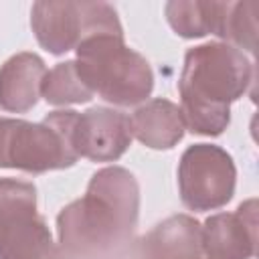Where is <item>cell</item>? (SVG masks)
I'll return each mask as SVG.
<instances>
[{
    "label": "cell",
    "instance_id": "9",
    "mask_svg": "<svg viewBox=\"0 0 259 259\" xmlns=\"http://www.w3.org/2000/svg\"><path fill=\"white\" fill-rule=\"evenodd\" d=\"M204 249L212 259H253L257 247V200L249 198L235 212L210 214L202 225Z\"/></svg>",
    "mask_w": 259,
    "mask_h": 259
},
{
    "label": "cell",
    "instance_id": "6",
    "mask_svg": "<svg viewBox=\"0 0 259 259\" xmlns=\"http://www.w3.org/2000/svg\"><path fill=\"white\" fill-rule=\"evenodd\" d=\"M0 259H61L32 182L0 178Z\"/></svg>",
    "mask_w": 259,
    "mask_h": 259
},
{
    "label": "cell",
    "instance_id": "4",
    "mask_svg": "<svg viewBox=\"0 0 259 259\" xmlns=\"http://www.w3.org/2000/svg\"><path fill=\"white\" fill-rule=\"evenodd\" d=\"M77 67L91 87L107 103L130 107L148 101L154 89L150 63L123 42V34H97L75 49Z\"/></svg>",
    "mask_w": 259,
    "mask_h": 259
},
{
    "label": "cell",
    "instance_id": "7",
    "mask_svg": "<svg viewBox=\"0 0 259 259\" xmlns=\"http://www.w3.org/2000/svg\"><path fill=\"white\" fill-rule=\"evenodd\" d=\"M237 184V168L227 150L214 144H192L178 162V190L186 208L196 212L225 206Z\"/></svg>",
    "mask_w": 259,
    "mask_h": 259
},
{
    "label": "cell",
    "instance_id": "5",
    "mask_svg": "<svg viewBox=\"0 0 259 259\" xmlns=\"http://www.w3.org/2000/svg\"><path fill=\"white\" fill-rule=\"evenodd\" d=\"M30 26L38 45L51 55H65L97 34H123L117 12L107 2H53L32 4Z\"/></svg>",
    "mask_w": 259,
    "mask_h": 259
},
{
    "label": "cell",
    "instance_id": "15",
    "mask_svg": "<svg viewBox=\"0 0 259 259\" xmlns=\"http://www.w3.org/2000/svg\"><path fill=\"white\" fill-rule=\"evenodd\" d=\"M219 38L227 40V45L235 49H245L247 53H255V38H257V2L253 0H239L229 2L223 12Z\"/></svg>",
    "mask_w": 259,
    "mask_h": 259
},
{
    "label": "cell",
    "instance_id": "2",
    "mask_svg": "<svg viewBox=\"0 0 259 259\" xmlns=\"http://www.w3.org/2000/svg\"><path fill=\"white\" fill-rule=\"evenodd\" d=\"M255 63L227 42H204L184 55L178 81L186 130L221 136L231 123V103L241 99L255 77Z\"/></svg>",
    "mask_w": 259,
    "mask_h": 259
},
{
    "label": "cell",
    "instance_id": "8",
    "mask_svg": "<svg viewBox=\"0 0 259 259\" xmlns=\"http://www.w3.org/2000/svg\"><path fill=\"white\" fill-rule=\"evenodd\" d=\"M130 117L111 107H89L79 113L75 125V148L79 158L91 162H115L132 146Z\"/></svg>",
    "mask_w": 259,
    "mask_h": 259
},
{
    "label": "cell",
    "instance_id": "10",
    "mask_svg": "<svg viewBox=\"0 0 259 259\" xmlns=\"http://www.w3.org/2000/svg\"><path fill=\"white\" fill-rule=\"evenodd\" d=\"M127 259H212L202 241V227L188 214H172L136 239Z\"/></svg>",
    "mask_w": 259,
    "mask_h": 259
},
{
    "label": "cell",
    "instance_id": "13",
    "mask_svg": "<svg viewBox=\"0 0 259 259\" xmlns=\"http://www.w3.org/2000/svg\"><path fill=\"white\" fill-rule=\"evenodd\" d=\"M227 2L219 0H170L164 6L170 28L182 38L219 34Z\"/></svg>",
    "mask_w": 259,
    "mask_h": 259
},
{
    "label": "cell",
    "instance_id": "14",
    "mask_svg": "<svg viewBox=\"0 0 259 259\" xmlns=\"http://www.w3.org/2000/svg\"><path fill=\"white\" fill-rule=\"evenodd\" d=\"M95 93L83 79L79 67L75 61L57 63L51 71H47L42 85H40V97L49 105H77L87 103Z\"/></svg>",
    "mask_w": 259,
    "mask_h": 259
},
{
    "label": "cell",
    "instance_id": "1",
    "mask_svg": "<svg viewBox=\"0 0 259 259\" xmlns=\"http://www.w3.org/2000/svg\"><path fill=\"white\" fill-rule=\"evenodd\" d=\"M140 217V184L121 166L97 170L81 198L57 217L61 259H127Z\"/></svg>",
    "mask_w": 259,
    "mask_h": 259
},
{
    "label": "cell",
    "instance_id": "3",
    "mask_svg": "<svg viewBox=\"0 0 259 259\" xmlns=\"http://www.w3.org/2000/svg\"><path fill=\"white\" fill-rule=\"evenodd\" d=\"M79 111L57 109L32 123L0 117V168H16L28 174L71 168L77 160L75 125Z\"/></svg>",
    "mask_w": 259,
    "mask_h": 259
},
{
    "label": "cell",
    "instance_id": "12",
    "mask_svg": "<svg viewBox=\"0 0 259 259\" xmlns=\"http://www.w3.org/2000/svg\"><path fill=\"white\" fill-rule=\"evenodd\" d=\"M130 123L132 136L152 150L174 148L184 138L186 130L180 107L162 97L144 101L130 117Z\"/></svg>",
    "mask_w": 259,
    "mask_h": 259
},
{
    "label": "cell",
    "instance_id": "11",
    "mask_svg": "<svg viewBox=\"0 0 259 259\" xmlns=\"http://www.w3.org/2000/svg\"><path fill=\"white\" fill-rule=\"evenodd\" d=\"M45 75V61L36 53L12 55L0 67V109L8 113L30 111L38 103Z\"/></svg>",
    "mask_w": 259,
    "mask_h": 259
}]
</instances>
